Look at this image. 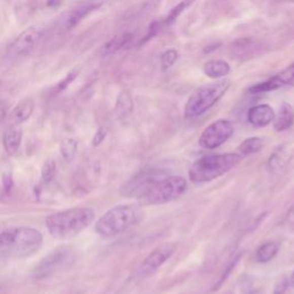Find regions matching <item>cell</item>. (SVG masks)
Segmentation results:
<instances>
[{"label":"cell","mask_w":294,"mask_h":294,"mask_svg":"<svg viewBox=\"0 0 294 294\" xmlns=\"http://www.w3.org/2000/svg\"><path fill=\"white\" fill-rule=\"evenodd\" d=\"M96 217L94 211L88 207H77L46 217V228L50 235L57 239H70L89 228Z\"/></svg>","instance_id":"1"},{"label":"cell","mask_w":294,"mask_h":294,"mask_svg":"<svg viewBox=\"0 0 294 294\" xmlns=\"http://www.w3.org/2000/svg\"><path fill=\"white\" fill-rule=\"evenodd\" d=\"M240 160L241 158L237 153L207 155L192 164L189 171V178L194 184L214 180L232 169Z\"/></svg>","instance_id":"4"},{"label":"cell","mask_w":294,"mask_h":294,"mask_svg":"<svg viewBox=\"0 0 294 294\" xmlns=\"http://www.w3.org/2000/svg\"><path fill=\"white\" fill-rule=\"evenodd\" d=\"M261 44L253 38H241L235 42L231 46V54L233 58L246 60L256 55L261 50Z\"/></svg>","instance_id":"12"},{"label":"cell","mask_w":294,"mask_h":294,"mask_svg":"<svg viewBox=\"0 0 294 294\" xmlns=\"http://www.w3.org/2000/svg\"><path fill=\"white\" fill-rule=\"evenodd\" d=\"M132 108L133 103L131 100V97L129 96V93L127 92L121 93L118 98V101H116V112H118L119 116L123 118V116L130 114Z\"/></svg>","instance_id":"25"},{"label":"cell","mask_w":294,"mask_h":294,"mask_svg":"<svg viewBox=\"0 0 294 294\" xmlns=\"http://www.w3.org/2000/svg\"><path fill=\"white\" fill-rule=\"evenodd\" d=\"M43 235L33 228L19 227L0 231V255L27 259L40 250Z\"/></svg>","instance_id":"2"},{"label":"cell","mask_w":294,"mask_h":294,"mask_svg":"<svg viewBox=\"0 0 294 294\" xmlns=\"http://www.w3.org/2000/svg\"><path fill=\"white\" fill-rule=\"evenodd\" d=\"M107 136V130L105 128H99L97 132L94 133V137L92 139V145L93 146H99L101 142L105 140V138Z\"/></svg>","instance_id":"31"},{"label":"cell","mask_w":294,"mask_h":294,"mask_svg":"<svg viewBox=\"0 0 294 294\" xmlns=\"http://www.w3.org/2000/svg\"><path fill=\"white\" fill-rule=\"evenodd\" d=\"M176 244H163L155 248L152 253H150L141 266L137 271V276L140 279H144L157 271L168 259H169L176 250Z\"/></svg>","instance_id":"10"},{"label":"cell","mask_w":294,"mask_h":294,"mask_svg":"<svg viewBox=\"0 0 294 294\" xmlns=\"http://www.w3.org/2000/svg\"><path fill=\"white\" fill-rule=\"evenodd\" d=\"M77 147H79V142L75 138H66L61 141L60 145V152H61L62 158L66 160L67 162H70L75 157L77 152Z\"/></svg>","instance_id":"24"},{"label":"cell","mask_w":294,"mask_h":294,"mask_svg":"<svg viewBox=\"0 0 294 294\" xmlns=\"http://www.w3.org/2000/svg\"><path fill=\"white\" fill-rule=\"evenodd\" d=\"M279 88H283L282 84L279 83L277 77L272 76L271 79H269L268 81H265V82H262V83H258L253 86H250V88L248 89V92L253 94L266 93V92H270V91L278 90Z\"/></svg>","instance_id":"23"},{"label":"cell","mask_w":294,"mask_h":294,"mask_svg":"<svg viewBox=\"0 0 294 294\" xmlns=\"http://www.w3.org/2000/svg\"><path fill=\"white\" fill-rule=\"evenodd\" d=\"M55 170H57V163H55L53 160H49V161H46L42 169L41 184L44 185V187L47 184H50L54 178Z\"/></svg>","instance_id":"27"},{"label":"cell","mask_w":294,"mask_h":294,"mask_svg":"<svg viewBox=\"0 0 294 294\" xmlns=\"http://www.w3.org/2000/svg\"><path fill=\"white\" fill-rule=\"evenodd\" d=\"M131 40H132V33H129V32L122 33V34H120V36L112 38L109 42H107L106 44L102 46L101 54L103 55V57H108V55L114 54L121 49H123L124 46H127Z\"/></svg>","instance_id":"19"},{"label":"cell","mask_w":294,"mask_h":294,"mask_svg":"<svg viewBox=\"0 0 294 294\" xmlns=\"http://www.w3.org/2000/svg\"><path fill=\"white\" fill-rule=\"evenodd\" d=\"M275 112L269 105H256L249 108L247 113L248 122L256 128H262L274 122Z\"/></svg>","instance_id":"13"},{"label":"cell","mask_w":294,"mask_h":294,"mask_svg":"<svg viewBox=\"0 0 294 294\" xmlns=\"http://www.w3.org/2000/svg\"><path fill=\"white\" fill-rule=\"evenodd\" d=\"M178 59V52L176 50H168L161 55V68L162 71H167L168 69L174 66V63Z\"/></svg>","instance_id":"29"},{"label":"cell","mask_w":294,"mask_h":294,"mask_svg":"<svg viewBox=\"0 0 294 294\" xmlns=\"http://www.w3.org/2000/svg\"><path fill=\"white\" fill-rule=\"evenodd\" d=\"M141 209L136 205H119L106 211L96 223V232L102 238L123 233L139 222Z\"/></svg>","instance_id":"3"},{"label":"cell","mask_w":294,"mask_h":294,"mask_svg":"<svg viewBox=\"0 0 294 294\" xmlns=\"http://www.w3.org/2000/svg\"><path fill=\"white\" fill-rule=\"evenodd\" d=\"M8 111H10V105L7 101H0V123L7 118Z\"/></svg>","instance_id":"32"},{"label":"cell","mask_w":294,"mask_h":294,"mask_svg":"<svg viewBox=\"0 0 294 294\" xmlns=\"http://www.w3.org/2000/svg\"><path fill=\"white\" fill-rule=\"evenodd\" d=\"M229 88V80H222L198 88L185 103L184 116L187 119H193L206 113L227 93Z\"/></svg>","instance_id":"5"},{"label":"cell","mask_w":294,"mask_h":294,"mask_svg":"<svg viewBox=\"0 0 294 294\" xmlns=\"http://www.w3.org/2000/svg\"><path fill=\"white\" fill-rule=\"evenodd\" d=\"M3 185H4V189H5L6 192L11 191V189L13 187V179H12L11 174H6V175L3 176Z\"/></svg>","instance_id":"33"},{"label":"cell","mask_w":294,"mask_h":294,"mask_svg":"<svg viewBox=\"0 0 294 294\" xmlns=\"http://www.w3.org/2000/svg\"><path fill=\"white\" fill-rule=\"evenodd\" d=\"M292 158V150L287 145H282L272 153L268 161V167L272 171H279L286 166Z\"/></svg>","instance_id":"17"},{"label":"cell","mask_w":294,"mask_h":294,"mask_svg":"<svg viewBox=\"0 0 294 294\" xmlns=\"http://www.w3.org/2000/svg\"><path fill=\"white\" fill-rule=\"evenodd\" d=\"M101 6L100 3H92V4H88V5L81 6L76 10H74L71 12H69L68 14L64 16L63 19V23L62 27L66 29H71L74 27H76L84 17L88 16L91 12L98 10L99 7Z\"/></svg>","instance_id":"14"},{"label":"cell","mask_w":294,"mask_h":294,"mask_svg":"<svg viewBox=\"0 0 294 294\" xmlns=\"http://www.w3.org/2000/svg\"><path fill=\"white\" fill-rule=\"evenodd\" d=\"M21 142H22V130L17 125L7 128L3 136L4 149L10 155H15L19 152Z\"/></svg>","instance_id":"15"},{"label":"cell","mask_w":294,"mask_h":294,"mask_svg":"<svg viewBox=\"0 0 294 294\" xmlns=\"http://www.w3.org/2000/svg\"><path fill=\"white\" fill-rule=\"evenodd\" d=\"M276 77H277V80L282 84V86H294V62L289 64L287 68H285L283 71L277 74Z\"/></svg>","instance_id":"28"},{"label":"cell","mask_w":294,"mask_h":294,"mask_svg":"<svg viewBox=\"0 0 294 294\" xmlns=\"http://www.w3.org/2000/svg\"><path fill=\"white\" fill-rule=\"evenodd\" d=\"M231 68L230 64L224 60H210V61L206 62L204 66V72L206 74V76H208L209 79L217 80L220 77L227 76L229 72H230Z\"/></svg>","instance_id":"18"},{"label":"cell","mask_w":294,"mask_h":294,"mask_svg":"<svg viewBox=\"0 0 294 294\" xmlns=\"http://www.w3.org/2000/svg\"><path fill=\"white\" fill-rule=\"evenodd\" d=\"M187 179L180 176H166L157 181L140 200L146 205H162L176 200L187 191Z\"/></svg>","instance_id":"6"},{"label":"cell","mask_w":294,"mask_h":294,"mask_svg":"<svg viewBox=\"0 0 294 294\" xmlns=\"http://www.w3.org/2000/svg\"><path fill=\"white\" fill-rule=\"evenodd\" d=\"M294 123V109L288 102H283L277 115L274 119V128L276 131L282 132L287 130Z\"/></svg>","instance_id":"16"},{"label":"cell","mask_w":294,"mask_h":294,"mask_svg":"<svg viewBox=\"0 0 294 294\" xmlns=\"http://www.w3.org/2000/svg\"><path fill=\"white\" fill-rule=\"evenodd\" d=\"M220 44H214V45H209V46H207L206 49L204 50L205 53H209V52H211L213 50H217L218 47H219Z\"/></svg>","instance_id":"35"},{"label":"cell","mask_w":294,"mask_h":294,"mask_svg":"<svg viewBox=\"0 0 294 294\" xmlns=\"http://www.w3.org/2000/svg\"><path fill=\"white\" fill-rule=\"evenodd\" d=\"M79 76V71L77 70H71L70 72L68 74V75L64 77V79L62 81H60L58 85L55 86V93H60V92H62V91L66 90L69 85H70L74 81L76 80V77Z\"/></svg>","instance_id":"30"},{"label":"cell","mask_w":294,"mask_h":294,"mask_svg":"<svg viewBox=\"0 0 294 294\" xmlns=\"http://www.w3.org/2000/svg\"><path fill=\"white\" fill-rule=\"evenodd\" d=\"M288 284L291 285V286H294V270H293V272H292L291 277H289V279H288Z\"/></svg>","instance_id":"37"},{"label":"cell","mask_w":294,"mask_h":294,"mask_svg":"<svg viewBox=\"0 0 294 294\" xmlns=\"http://www.w3.org/2000/svg\"><path fill=\"white\" fill-rule=\"evenodd\" d=\"M233 130H235V128L230 121H215L202 131L200 138H199V144L206 150L217 149L232 136Z\"/></svg>","instance_id":"9"},{"label":"cell","mask_w":294,"mask_h":294,"mask_svg":"<svg viewBox=\"0 0 294 294\" xmlns=\"http://www.w3.org/2000/svg\"><path fill=\"white\" fill-rule=\"evenodd\" d=\"M76 259V253L69 246H60L43 258L40 263L34 267L32 271V278L43 280L50 278L52 276L68 269L74 265Z\"/></svg>","instance_id":"7"},{"label":"cell","mask_w":294,"mask_h":294,"mask_svg":"<svg viewBox=\"0 0 294 294\" xmlns=\"http://www.w3.org/2000/svg\"><path fill=\"white\" fill-rule=\"evenodd\" d=\"M193 2L194 0H183V2H180L178 5H176L174 8H172V10L169 12V14L164 17V20L162 21V25H169L171 23H174L177 17H178L185 10H187L188 7L191 6V4Z\"/></svg>","instance_id":"26"},{"label":"cell","mask_w":294,"mask_h":294,"mask_svg":"<svg viewBox=\"0 0 294 294\" xmlns=\"http://www.w3.org/2000/svg\"><path fill=\"white\" fill-rule=\"evenodd\" d=\"M286 287H287V283H285V282L279 283L275 289V294H284V292L286 291Z\"/></svg>","instance_id":"34"},{"label":"cell","mask_w":294,"mask_h":294,"mask_svg":"<svg viewBox=\"0 0 294 294\" xmlns=\"http://www.w3.org/2000/svg\"><path fill=\"white\" fill-rule=\"evenodd\" d=\"M166 176H168V172L166 171L159 169H144L138 172L130 180H128L121 188L120 192L127 198H137L140 200L157 181Z\"/></svg>","instance_id":"8"},{"label":"cell","mask_w":294,"mask_h":294,"mask_svg":"<svg viewBox=\"0 0 294 294\" xmlns=\"http://www.w3.org/2000/svg\"><path fill=\"white\" fill-rule=\"evenodd\" d=\"M278 250L279 246L276 243L269 241V243L263 244L259 247V249L256 250V255H255V259H256V261L260 263H267L277 255Z\"/></svg>","instance_id":"22"},{"label":"cell","mask_w":294,"mask_h":294,"mask_svg":"<svg viewBox=\"0 0 294 294\" xmlns=\"http://www.w3.org/2000/svg\"><path fill=\"white\" fill-rule=\"evenodd\" d=\"M45 30L42 27H31L16 37L10 47V54L12 57H22L31 52L38 43L42 41Z\"/></svg>","instance_id":"11"},{"label":"cell","mask_w":294,"mask_h":294,"mask_svg":"<svg viewBox=\"0 0 294 294\" xmlns=\"http://www.w3.org/2000/svg\"><path fill=\"white\" fill-rule=\"evenodd\" d=\"M61 2H62V0H49V2H47V4H49L50 6H57Z\"/></svg>","instance_id":"36"},{"label":"cell","mask_w":294,"mask_h":294,"mask_svg":"<svg viewBox=\"0 0 294 294\" xmlns=\"http://www.w3.org/2000/svg\"><path fill=\"white\" fill-rule=\"evenodd\" d=\"M34 103L31 99H24L17 105L12 113V119L16 125L25 122L33 113Z\"/></svg>","instance_id":"20"},{"label":"cell","mask_w":294,"mask_h":294,"mask_svg":"<svg viewBox=\"0 0 294 294\" xmlns=\"http://www.w3.org/2000/svg\"><path fill=\"white\" fill-rule=\"evenodd\" d=\"M262 146H263L262 138H259V137L247 138V139L244 140L239 146H238L236 153L239 155L241 159H243V158L248 157V155L258 153L259 151L262 149Z\"/></svg>","instance_id":"21"}]
</instances>
